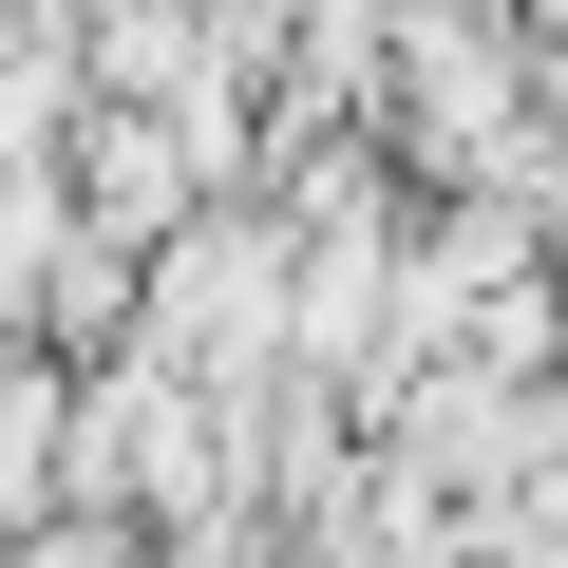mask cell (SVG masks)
<instances>
[{
    "instance_id": "obj_1",
    "label": "cell",
    "mask_w": 568,
    "mask_h": 568,
    "mask_svg": "<svg viewBox=\"0 0 568 568\" xmlns=\"http://www.w3.org/2000/svg\"><path fill=\"white\" fill-rule=\"evenodd\" d=\"M265 323H284V246H265V227H190V246L152 265V342H171V361H246Z\"/></svg>"
}]
</instances>
